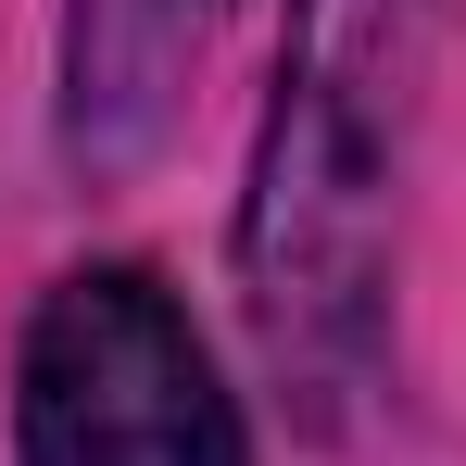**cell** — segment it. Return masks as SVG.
Wrapping results in <instances>:
<instances>
[{"instance_id":"1","label":"cell","mask_w":466,"mask_h":466,"mask_svg":"<svg viewBox=\"0 0 466 466\" xmlns=\"http://www.w3.org/2000/svg\"><path fill=\"white\" fill-rule=\"evenodd\" d=\"M429 25L441 0H290L278 114L239 202V290L315 416L366 390L390 328V164L429 76Z\"/></svg>"},{"instance_id":"2","label":"cell","mask_w":466,"mask_h":466,"mask_svg":"<svg viewBox=\"0 0 466 466\" xmlns=\"http://www.w3.org/2000/svg\"><path fill=\"white\" fill-rule=\"evenodd\" d=\"M13 466H252L228 379L152 265L51 278L13 353Z\"/></svg>"},{"instance_id":"3","label":"cell","mask_w":466,"mask_h":466,"mask_svg":"<svg viewBox=\"0 0 466 466\" xmlns=\"http://www.w3.org/2000/svg\"><path fill=\"white\" fill-rule=\"evenodd\" d=\"M228 0H64V164L139 177L189 127V88Z\"/></svg>"}]
</instances>
